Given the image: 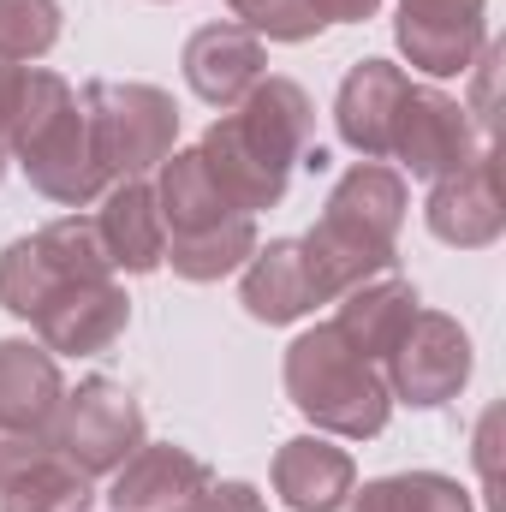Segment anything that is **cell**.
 <instances>
[{
  "mask_svg": "<svg viewBox=\"0 0 506 512\" xmlns=\"http://www.w3.org/2000/svg\"><path fill=\"white\" fill-rule=\"evenodd\" d=\"M286 399L328 435L370 441L393 417V393L370 358H358L334 328H310L286 346Z\"/></svg>",
  "mask_w": 506,
  "mask_h": 512,
  "instance_id": "obj_4",
  "label": "cell"
},
{
  "mask_svg": "<svg viewBox=\"0 0 506 512\" xmlns=\"http://www.w3.org/2000/svg\"><path fill=\"white\" fill-rule=\"evenodd\" d=\"M155 209H161L167 239H197V233H209V227H221V221L245 215V209H233V203H227V191L215 185V173L203 167V155H197V149H173V155L161 161Z\"/></svg>",
  "mask_w": 506,
  "mask_h": 512,
  "instance_id": "obj_20",
  "label": "cell"
},
{
  "mask_svg": "<svg viewBox=\"0 0 506 512\" xmlns=\"http://www.w3.org/2000/svg\"><path fill=\"white\" fill-rule=\"evenodd\" d=\"M233 6V24H245L268 42H310L322 36V24L298 6V0H227Z\"/></svg>",
  "mask_w": 506,
  "mask_h": 512,
  "instance_id": "obj_27",
  "label": "cell"
},
{
  "mask_svg": "<svg viewBox=\"0 0 506 512\" xmlns=\"http://www.w3.org/2000/svg\"><path fill=\"white\" fill-rule=\"evenodd\" d=\"M298 6L328 30V24H364V18H376L381 0H298Z\"/></svg>",
  "mask_w": 506,
  "mask_h": 512,
  "instance_id": "obj_30",
  "label": "cell"
},
{
  "mask_svg": "<svg viewBox=\"0 0 506 512\" xmlns=\"http://www.w3.org/2000/svg\"><path fill=\"white\" fill-rule=\"evenodd\" d=\"M239 304L251 310L256 322L286 328V322L310 316V310H316V304H328V298H322L316 268H310V256H304L298 239H268V245H256L251 262H245Z\"/></svg>",
  "mask_w": 506,
  "mask_h": 512,
  "instance_id": "obj_15",
  "label": "cell"
},
{
  "mask_svg": "<svg viewBox=\"0 0 506 512\" xmlns=\"http://www.w3.org/2000/svg\"><path fill=\"white\" fill-rule=\"evenodd\" d=\"M90 501H96L90 477L72 471L60 453H42L0 489V512H90Z\"/></svg>",
  "mask_w": 506,
  "mask_h": 512,
  "instance_id": "obj_22",
  "label": "cell"
},
{
  "mask_svg": "<svg viewBox=\"0 0 506 512\" xmlns=\"http://www.w3.org/2000/svg\"><path fill=\"white\" fill-rule=\"evenodd\" d=\"M334 304H340V316H334L328 328H334L358 358L381 364V358L399 346V334L411 328V316H417V286L399 280V274H376V280L340 292Z\"/></svg>",
  "mask_w": 506,
  "mask_h": 512,
  "instance_id": "obj_18",
  "label": "cell"
},
{
  "mask_svg": "<svg viewBox=\"0 0 506 512\" xmlns=\"http://www.w3.org/2000/svg\"><path fill=\"white\" fill-rule=\"evenodd\" d=\"M191 512H268V507H262V495H256L251 483H221V477H209V489L197 495Z\"/></svg>",
  "mask_w": 506,
  "mask_h": 512,
  "instance_id": "obj_28",
  "label": "cell"
},
{
  "mask_svg": "<svg viewBox=\"0 0 506 512\" xmlns=\"http://www.w3.org/2000/svg\"><path fill=\"white\" fill-rule=\"evenodd\" d=\"M60 0H0V60H42L60 42Z\"/></svg>",
  "mask_w": 506,
  "mask_h": 512,
  "instance_id": "obj_26",
  "label": "cell"
},
{
  "mask_svg": "<svg viewBox=\"0 0 506 512\" xmlns=\"http://www.w3.org/2000/svg\"><path fill=\"white\" fill-rule=\"evenodd\" d=\"M60 405H66V382L54 352L30 340H0V429L54 441Z\"/></svg>",
  "mask_w": 506,
  "mask_h": 512,
  "instance_id": "obj_16",
  "label": "cell"
},
{
  "mask_svg": "<svg viewBox=\"0 0 506 512\" xmlns=\"http://www.w3.org/2000/svg\"><path fill=\"white\" fill-rule=\"evenodd\" d=\"M209 465L191 453V447H173V441H143L126 465L114 471V489H108V507L114 512H191L197 495L209 489Z\"/></svg>",
  "mask_w": 506,
  "mask_h": 512,
  "instance_id": "obj_14",
  "label": "cell"
},
{
  "mask_svg": "<svg viewBox=\"0 0 506 512\" xmlns=\"http://www.w3.org/2000/svg\"><path fill=\"white\" fill-rule=\"evenodd\" d=\"M387 364V393L399 405H417V411H435L447 405L459 387L471 382V334L441 316V310H417L411 328L399 334V346L381 358Z\"/></svg>",
  "mask_w": 506,
  "mask_h": 512,
  "instance_id": "obj_7",
  "label": "cell"
},
{
  "mask_svg": "<svg viewBox=\"0 0 506 512\" xmlns=\"http://www.w3.org/2000/svg\"><path fill=\"white\" fill-rule=\"evenodd\" d=\"M352 489H358L352 453L322 435H298L274 453V495L292 512H340Z\"/></svg>",
  "mask_w": 506,
  "mask_h": 512,
  "instance_id": "obj_17",
  "label": "cell"
},
{
  "mask_svg": "<svg viewBox=\"0 0 506 512\" xmlns=\"http://www.w3.org/2000/svg\"><path fill=\"white\" fill-rule=\"evenodd\" d=\"M423 221L441 245L453 251H489L506 233V197H501V161H495V143H483L459 173L435 179L429 203H423Z\"/></svg>",
  "mask_w": 506,
  "mask_h": 512,
  "instance_id": "obj_9",
  "label": "cell"
},
{
  "mask_svg": "<svg viewBox=\"0 0 506 512\" xmlns=\"http://www.w3.org/2000/svg\"><path fill=\"white\" fill-rule=\"evenodd\" d=\"M405 203H411V191H405V173L399 167L358 161L352 173H340L322 221L298 239L328 304L340 292L376 280V274H393V239L405 227Z\"/></svg>",
  "mask_w": 506,
  "mask_h": 512,
  "instance_id": "obj_2",
  "label": "cell"
},
{
  "mask_svg": "<svg viewBox=\"0 0 506 512\" xmlns=\"http://www.w3.org/2000/svg\"><path fill=\"white\" fill-rule=\"evenodd\" d=\"M131 322V298L126 286L114 280H78V286H60L42 316H36V334L54 358H96L108 352Z\"/></svg>",
  "mask_w": 506,
  "mask_h": 512,
  "instance_id": "obj_11",
  "label": "cell"
},
{
  "mask_svg": "<svg viewBox=\"0 0 506 512\" xmlns=\"http://www.w3.org/2000/svg\"><path fill=\"white\" fill-rule=\"evenodd\" d=\"M78 102H84L90 143H96V161H102L108 179H143L179 143V108L161 84L90 78Z\"/></svg>",
  "mask_w": 506,
  "mask_h": 512,
  "instance_id": "obj_5",
  "label": "cell"
},
{
  "mask_svg": "<svg viewBox=\"0 0 506 512\" xmlns=\"http://www.w3.org/2000/svg\"><path fill=\"white\" fill-rule=\"evenodd\" d=\"M54 292H60V280H54V268L42 262L36 239H12V245L0 251V310H12L18 322H36Z\"/></svg>",
  "mask_w": 506,
  "mask_h": 512,
  "instance_id": "obj_25",
  "label": "cell"
},
{
  "mask_svg": "<svg viewBox=\"0 0 506 512\" xmlns=\"http://www.w3.org/2000/svg\"><path fill=\"white\" fill-rule=\"evenodd\" d=\"M483 143H495V137L477 131L471 108H465L459 96H447V90H417V84H411L387 155H393L411 179H429V185H435V179L459 173Z\"/></svg>",
  "mask_w": 506,
  "mask_h": 512,
  "instance_id": "obj_8",
  "label": "cell"
},
{
  "mask_svg": "<svg viewBox=\"0 0 506 512\" xmlns=\"http://www.w3.org/2000/svg\"><path fill=\"white\" fill-rule=\"evenodd\" d=\"M352 512H477L471 489L459 477L441 471H399V477H376L364 489H352Z\"/></svg>",
  "mask_w": 506,
  "mask_h": 512,
  "instance_id": "obj_21",
  "label": "cell"
},
{
  "mask_svg": "<svg viewBox=\"0 0 506 512\" xmlns=\"http://www.w3.org/2000/svg\"><path fill=\"white\" fill-rule=\"evenodd\" d=\"M30 239H36V251H42V262L54 268L60 286L114 280V262H108V251H102V233H96L90 215H60V221H48V227L30 233Z\"/></svg>",
  "mask_w": 506,
  "mask_h": 512,
  "instance_id": "obj_24",
  "label": "cell"
},
{
  "mask_svg": "<svg viewBox=\"0 0 506 512\" xmlns=\"http://www.w3.org/2000/svg\"><path fill=\"white\" fill-rule=\"evenodd\" d=\"M316 131V108L304 96V84L292 78H262L239 108H227L215 126L203 131L197 155L215 173V185L227 191L233 209H274L292 185V167L304 161Z\"/></svg>",
  "mask_w": 506,
  "mask_h": 512,
  "instance_id": "obj_1",
  "label": "cell"
},
{
  "mask_svg": "<svg viewBox=\"0 0 506 512\" xmlns=\"http://www.w3.org/2000/svg\"><path fill=\"white\" fill-rule=\"evenodd\" d=\"M393 36L417 72L459 78L489 48V0H399Z\"/></svg>",
  "mask_w": 506,
  "mask_h": 512,
  "instance_id": "obj_10",
  "label": "cell"
},
{
  "mask_svg": "<svg viewBox=\"0 0 506 512\" xmlns=\"http://www.w3.org/2000/svg\"><path fill=\"white\" fill-rule=\"evenodd\" d=\"M96 233H102V251H108L114 268L155 274L161 256H167V227H161V209H155V185H143V179L108 185L102 215H96Z\"/></svg>",
  "mask_w": 506,
  "mask_h": 512,
  "instance_id": "obj_19",
  "label": "cell"
},
{
  "mask_svg": "<svg viewBox=\"0 0 506 512\" xmlns=\"http://www.w3.org/2000/svg\"><path fill=\"white\" fill-rule=\"evenodd\" d=\"M6 167H12V155H6V143H0V179H6Z\"/></svg>",
  "mask_w": 506,
  "mask_h": 512,
  "instance_id": "obj_32",
  "label": "cell"
},
{
  "mask_svg": "<svg viewBox=\"0 0 506 512\" xmlns=\"http://www.w3.org/2000/svg\"><path fill=\"white\" fill-rule=\"evenodd\" d=\"M18 90H24V66L18 60H0V143H6V126L18 114Z\"/></svg>",
  "mask_w": 506,
  "mask_h": 512,
  "instance_id": "obj_31",
  "label": "cell"
},
{
  "mask_svg": "<svg viewBox=\"0 0 506 512\" xmlns=\"http://www.w3.org/2000/svg\"><path fill=\"white\" fill-rule=\"evenodd\" d=\"M42 453H54V441H42V435H12V429H0V489L24 471V465H36Z\"/></svg>",
  "mask_w": 506,
  "mask_h": 512,
  "instance_id": "obj_29",
  "label": "cell"
},
{
  "mask_svg": "<svg viewBox=\"0 0 506 512\" xmlns=\"http://www.w3.org/2000/svg\"><path fill=\"white\" fill-rule=\"evenodd\" d=\"M6 155L60 209H84V203H96L108 191V173H102L96 143H90L84 102L72 96V84L60 72H42V66L24 72L18 114L6 126Z\"/></svg>",
  "mask_w": 506,
  "mask_h": 512,
  "instance_id": "obj_3",
  "label": "cell"
},
{
  "mask_svg": "<svg viewBox=\"0 0 506 512\" xmlns=\"http://www.w3.org/2000/svg\"><path fill=\"white\" fill-rule=\"evenodd\" d=\"M262 72H268L262 36L245 30V24H233V18L203 24V30H191V42H185V84H191V96L209 102V108H239L256 84H262Z\"/></svg>",
  "mask_w": 506,
  "mask_h": 512,
  "instance_id": "obj_12",
  "label": "cell"
},
{
  "mask_svg": "<svg viewBox=\"0 0 506 512\" xmlns=\"http://www.w3.org/2000/svg\"><path fill=\"white\" fill-rule=\"evenodd\" d=\"M405 96H411V78L393 60H358L340 78V96H334V131H340V143L358 149L364 161H387Z\"/></svg>",
  "mask_w": 506,
  "mask_h": 512,
  "instance_id": "obj_13",
  "label": "cell"
},
{
  "mask_svg": "<svg viewBox=\"0 0 506 512\" xmlns=\"http://www.w3.org/2000/svg\"><path fill=\"white\" fill-rule=\"evenodd\" d=\"M256 251V221L251 215H233V221H221V227H209V233H197V239H167V256L161 262H173V274L179 280H221V274H233V268H245Z\"/></svg>",
  "mask_w": 506,
  "mask_h": 512,
  "instance_id": "obj_23",
  "label": "cell"
},
{
  "mask_svg": "<svg viewBox=\"0 0 506 512\" xmlns=\"http://www.w3.org/2000/svg\"><path fill=\"white\" fill-rule=\"evenodd\" d=\"M137 447H143V405L120 382L90 376V382H78L66 393L60 423H54V453L72 471H84L90 483L114 477Z\"/></svg>",
  "mask_w": 506,
  "mask_h": 512,
  "instance_id": "obj_6",
  "label": "cell"
}]
</instances>
